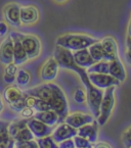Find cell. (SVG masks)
Listing matches in <instances>:
<instances>
[{
  "label": "cell",
  "mask_w": 131,
  "mask_h": 148,
  "mask_svg": "<svg viewBox=\"0 0 131 148\" xmlns=\"http://www.w3.org/2000/svg\"><path fill=\"white\" fill-rule=\"evenodd\" d=\"M79 77H80L83 85L85 86L86 101H87L88 107H89L90 111L92 112L93 118L97 119L98 116H99V106H101V99H103V91L90 83L86 70L82 74L79 75Z\"/></svg>",
  "instance_id": "obj_1"
},
{
  "label": "cell",
  "mask_w": 131,
  "mask_h": 148,
  "mask_svg": "<svg viewBox=\"0 0 131 148\" xmlns=\"http://www.w3.org/2000/svg\"><path fill=\"white\" fill-rule=\"evenodd\" d=\"M98 41V39L90 37L88 35H82V34H63L59 36L57 39L55 45L61 47L67 48L71 51H77L84 48H88L94 42Z\"/></svg>",
  "instance_id": "obj_2"
},
{
  "label": "cell",
  "mask_w": 131,
  "mask_h": 148,
  "mask_svg": "<svg viewBox=\"0 0 131 148\" xmlns=\"http://www.w3.org/2000/svg\"><path fill=\"white\" fill-rule=\"evenodd\" d=\"M50 86L52 89V96L48 103L50 105L51 110H53L59 116V123H63L69 113L68 101L63 90L59 86L52 83H50Z\"/></svg>",
  "instance_id": "obj_3"
},
{
  "label": "cell",
  "mask_w": 131,
  "mask_h": 148,
  "mask_svg": "<svg viewBox=\"0 0 131 148\" xmlns=\"http://www.w3.org/2000/svg\"><path fill=\"white\" fill-rule=\"evenodd\" d=\"M53 58L57 62L59 66L68 70L74 71L78 75L82 74L85 71V69H82L75 63L74 57H73V52L67 48L61 47L59 45H55L54 51H53Z\"/></svg>",
  "instance_id": "obj_4"
},
{
  "label": "cell",
  "mask_w": 131,
  "mask_h": 148,
  "mask_svg": "<svg viewBox=\"0 0 131 148\" xmlns=\"http://www.w3.org/2000/svg\"><path fill=\"white\" fill-rule=\"evenodd\" d=\"M115 86H112L105 89L103 92V99H101V106H99V116L97 118V123L99 126H103L109 121L111 113L113 111L115 104Z\"/></svg>",
  "instance_id": "obj_5"
},
{
  "label": "cell",
  "mask_w": 131,
  "mask_h": 148,
  "mask_svg": "<svg viewBox=\"0 0 131 148\" xmlns=\"http://www.w3.org/2000/svg\"><path fill=\"white\" fill-rule=\"evenodd\" d=\"M22 45L27 53L28 59H33L37 57L41 52V42L36 36L31 34H22L18 33Z\"/></svg>",
  "instance_id": "obj_6"
},
{
  "label": "cell",
  "mask_w": 131,
  "mask_h": 148,
  "mask_svg": "<svg viewBox=\"0 0 131 148\" xmlns=\"http://www.w3.org/2000/svg\"><path fill=\"white\" fill-rule=\"evenodd\" d=\"M90 83L99 89H107L112 86H119L120 82L109 74H87Z\"/></svg>",
  "instance_id": "obj_7"
},
{
  "label": "cell",
  "mask_w": 131,
  "mask_h": 148,
  "mask_svg": "<svg viewBox=\"0 0 131 148\" xmlns=\"http://www.w3.org/2000/svg\"><path fill=\"white\" fill-rule=\"evenodd\" d=\"M27 127L30 129V131L32 132V134L34 135V137L42 138L49 136L53 132V128L48 125H45L44 123L40 122V121L36 120L34 118H31L29 120H27Z\"/></svg>",
  "instance_id": "obj_8"
},
{
  "label": "cell",
  "mask_w": 131,
  "mask_h": 148,
  "mask_svg": "<svg viewBox=\"0 0 131 148\" xmlns=\"http://www.w3.org/2000/svg\"><path fill=\"white\" fill-rule=\"evenodd\" d=\"M9 35H10L11 39H12V43H13V60H12V62L17 65H21L28 60L27 53H26V51H25L24 47H23L20 38H19L18 33L11 32Z\"/></svg>",
  "instance_id": "obj_9"
},
{
  "label": "cell",
  "mask_w": 131,
  "mask_h": 148,
  "mask_svg": "<svg viewBox=\"0 0 131 148\" xmlns=\"http://www.w3.org/2000/svg\"><path fill=\"white\" fill-rule=\"evenodd\" d=\"M20 5L17 3H9L3 8V15L4 18L9 25L15 28H20L22 23H21L20 16Z\"/></svg>",
  "instance_id": "obj_10"
},
{
  "label": "cell",
  "mask_w": 131,
  "mask_h": 148,
  "mask_svg": "<svg viewBox=\"0 0 131 148\" xmlns=\"http://www.w3.org/2000/svg\"><path fill=\"white\" fill-rule=\"evenodd\" d=\"M101 44L103 51V60L111 61L118 56V45L113 37H105L101 40Z\"/></svg>",
  "instance_id": "obj_11"
},
{
  "label": "cell",
  "mask_w": 131,
  "mask_h": 148,
  "mask_svg": "<svg viewBox=\"0 0 131 148\" xmlns=\"http://www.w3.org/2000/svg\"><path fill=\"white\" fill-rule=\"evenodd\" d=\"M57 71H59V64L53 57H50L42 65L40 71V78L42 81H46V82L52 81L57 78Z\"/></svg>",
  "instance_id": "obj_12"
},
{
  "label": "cell",
  "mask_w": 131,
  "mask_h": 148,
  "mask_svg": "<svg viewBox=\"0 0 131 148\" xmlns=\"http://www.w3.org/2000/svg\"><path fill=\"white\" fill-rule=\"evenodd\" d=\"M52 139L54 140L57 143L63 141V140L70 139L73 138L74 136L77 135V129L71 127L70 125L66 124V123H61L52 133Z\"/></svg>",
  "instance_id": "obj_13"
},
{
  "label": "cell",
  "mask_w": 131,
  "mask_h": 148,
  "mask_svg": "<svg viewBox=\"0 0 131 148\" xmlns=\"http://www.w3.org/2000/svg\"><path fill=\"white\" fill-rule=\"evenodd\" d=\"M93 121H94L93 116H90V114H86V113H82V112H74L66 116L63 122L66 124L70 125L73 128L79 129L80 127L84 126V125L90 124Z\"/></svg>",
  "instance_id": "obj_14"
},
{
  "label": "cell",
  "mask_w": 131,
  "mask_h": 148,
  "mask_svg": "<svg viewBox=\"0 0 131 148\" xmlns=\"http://www.w3.org/2000/svg\"><path fill=\"white\" fill-rule=\"evenodd\" d=\"M13 60V43L10 35L4 39L0 45V62L2 64H8Z\"/></svg>",
  "instance_id": "obj_15"
},
{
  "label": "cell",
  "mask_w": 131,
  "mask_h": 148,
  "mask_svg": "<svg viewBox=\"0 0 131 148\" xmlns=\"http://www.w3.org/2000/svg\"><path fill=\"white\" fill-rule=\"evenodd\" d=\"M97 131H98V123L97 121H93L90 124H86L80 127L77 130V135L87 139L90 143H95L97 140Z\"/></svg>",
  "instance_id": "obj_16"
},
{
  "label": "cell",
  "mask_w": 131,
  "mask_h": 148,
  "mask_svg": "<svg viewBox=\"0 0 131 148\" xmlns=\"http://www.w3.org/2000/svg\"><path fill=\"white\" fill-rule=\"evenodd\" d=\"M21 23L24 25L35 24L39 18V11L36 6L33 5H26L22 6L20 9Z\"/></svg>",
  "instance_id": "obj_17"
},
{
  "label": "cell",
  "mask_w": 131,
  "mask_h": 148,
  "mask_svg": "<svg viewBox=\"0 0 131 148\" xmlns=\"http://www.w3.org/2000/svg\"><path fill=\"white\" fill-rule=\"evenodd\" d=\"M25 93L34 96V97L38 98V99H41V100L49 102V100L51 99V96H52V89H51L50 83H49V84H44V85H39L37 87L29 89Z\"/></svg>",
  "instance_id": "obj_18"
},
{
  "label": "cell",
  "mask_w": 131,
  "mask_h": 148,
  "mask_svg": "<svg viewBox=\"0 0 131 148\" xmlns=\"http://www.w3.org/2000/svg\"><path fill=\"white\" fill-rule=\"evenodd\" d=\"M73 57H74L75 63H76L78 66H80V68H82V69H85V70L95 62V61L92 59L91 55H90L87 48L74 51V52H73Z\"/></svg>",
  "instance_id": "obj_19"
},
{
  "label": "cell",
  "mask_w": 131,
  "mask_h": 148,
  "mask_svg": "<svg viewBox=\"0 0 131 148\" xmlns=\"http://www.w3.org/2000/svg\"><path fill=\"white\" fill-rule=\"evenodd\" d=\"M109 75L117 79L120 83L126 80V72H125L124 65L119 59V56H117L113 60L109 61Z\"/></svg>",
  "instance_id": "obj_20"
},
{
  "label": "cell",
  "mask_w": 131,
  "mask_h": 148,
  "mask_svg": "<svg viewBox=\"0 0 131 148\" xmlns=\"http://www.w3.org/2000/svg\"><path fill=\"white\" fill-rule=\"evenodd\" d=\"M8 122L0 121V148H15V141L9 136Z\"/></svg>",
  "instance_id": "obj_21"
},
{
  "label": "cell",
  "mask_w": 131,
  "mask_h": 148,
  "mask_svg": "<svg viewBox=\"0 0 131 148\" xmlns=\"http://www.w3.org/2000/svg\"><path fill=\"white\" fill-rule=\"evenodd\" d=\"M33 118L50 127H53L57 123H59V116L51 109L46 111H37L34 113Z\"/></svg>",
  "instance_id": "obj_22"
},
{
  "label": "cell",
  "mask_w": 131,
  "mask_h": 148,
  "mask_svg": "<svg viewBox=\"0 0 131 148\" xmlns=\"http://www.w3.org/2000/svg\"><path fill=\"white\" fill-rule=\"evenodd\" d=\"M3 97H4V100L6 101V103L9 105L24 97V92H22V90L18 86H14L11 84L8 87L5 88Z\"/></svg>",
  "instance_id": "obj_23"
},
{
  "label": "cell",
  "mask_w": 131,
  "mask_h": 148,
  "mask_svg": "<svg viewBox=\"0 0 131 148\" xmlns=\"http://www.w3.org/2000/svg\"><path fill=\"white\" fill-rule=\"evenodd\" d=\"M18 72V65L14 64L13 62H10L6 64L4 69V74H3V81L4 83L11 85L15 82V76Z\"/></svg>",
  "instance_id": "obj_24"
},
{
  "label": "cell",
  "mask_w": 131,
  "mask_h": 148,
  "mask_svg": "<svg viewBox=\"0 0 131 148\" xmlns=\"http://www.w3.org/2000/svg\"><path fill=\"white\" fill-rule=\"evenodd\" d=\"M86 73L87 74H109V61H96L92 65H90L89 68L86 69Z\"/></svg>",
  "instance_id": "obj_25"
},
{
  "label": "cell",
  "mask_w": 131,
  "mask_h": 148,
  "mask_svg": "<svg viewBox=\"0 0 131 148\" xmlns=\"http://www.w3.org/2000/svg\"><path fill=\"white\" fill-rule=\"evenodd\" d=\"M87 49H88V51H89L90 55H91L92 59H93L95 62L96 61L103 60V47H101V40L94 42V43L91 44Z\"/></svg>",
  "instance_id": "obj_26"
},
{
  "label": "cell",
  "mask_w": 131,
  "mask_h": 148,
  "mask_svg": "<svg viewBox=\"0 0 131 148\" xmlns=\"http://www.w3.org/2000/svg\"><path fill=\"white\" fill-rule=\"evenodd\" d=\"M25 127H27L26 119H25V120H19V121H14V122H12V123H9V125H8L9 136L14 139V138L17 137V135L20 133Z\"/></svg>",
  "instance_id": "obj_27"
},
{
  "label": "cell",
  "mask_w": 131,
  "mask_h": 148,
  "mask_svg": "<svg viewBox=\"0 0 131 148\" xmlns=\"http://www.w3.org/2000/svg\"><path fill=\"white\" fill-rule=\"evenodd\" d=\"M31 80V75L28 71L24 70V69H20L17 72V76H15V82L20 87H26Z\"/></svg>",
  "instance_id": "obj_28"
},
{
  "label": "cell",
  "mask_w": 131,
  "mask_h": 148,
  "mask_svg": "<svg viewBox=\"0 0 131 148\" xmlns=\"http://www.w3.org/2000/svg\"><path fill=\"white\" fill-rule=\"evenodd\" d=\"M36 142H37L39 148H59L57 143L52 139L50 135L46 136V137L38 138Z\"/></svg>",
  "instance_id": "obj_29"
},
{
  "label": "cell",
  "mask_w": 131,
  "mask_h": 148,
  "mask_svg": "<svg viewBox=\"0 0 131 148\" xmlns=\"http://www.w3.org/2000/svg\"><path fill=\"white\" fill-rule=\"evenodd\" d=\"M34 139V135L32 134V132L30 131V129L28 127H25L20 133L17 135V137L14 138L15 142H25L29 141V140Z\"/></svg>",
  "instance_id": "obj_30"
},
{
  "label": "cell",
  "mask_w": 131,
  "mask_h": 148,
  "mask_svg": "<svg viewBox=\"0 0 131 148\" xmlns=\"http://www.w3.org/2000/svg\"><path fill=\"white\" fill-rule=\"evenodd\" d=\"M74 144H75V148H89L91 147V143L88 141L87 139L83 137H80V136L76 135L74 136Z\"/></svg>",
  "instance_id": "obj_31"
},
{
  "label": "cell",
  "mask_w": 131,
  "mask_h": 148,
  "mask_svg": "<svg viewBox=\"0 0 131 148\" xmlns=\"http://www.w3.org/2000/svg\"><path fill=\"white\" fill-rule=\"evenodd\" d=\"M33 109L37 112V111H46V110H49L50 109V105L47 101H44L41 100V99H38L36 98V102L34 104V107Z\"/></svg>",
  "instance_id": "obj_32"
},
{
  "label": "cell",
  "mask_w": 131,
  "mask_h": 148,
  "mask_svg": "<svg viewBox=\"0 0 131 148\" xmlns=\"http://www.w3.org/2000/svg\"><path fill=\"white\" fill-rule=\"evenodd\" d=\"M74 100L77 103L81 104L86 101V91H84L82 88L78 87L74 92Z\"/></svg>",
  "instance_id": "obj_33"
},
{
  "label": "cell",
  "mask_w": 131,
  "mask_h": 148,
  "mask_svg": "<svg viewBox=\"0 0 131 148\" xmlns=\"http://www.w3.org/2000/svg\"><path fill=\"white\" fill-rule=\"evenodd\" d=\"M122 142L125 148H130L131 147V127L124 131V133L122 135Z\"/></svg>",
  "instance_id": "obj_34"
},
{
  "label": "cell",
  "mask_w": 131,
  "mask_h": 148,
  "mask_svg": "<svg viewBox=\"0 0 131 148\" xmlns=\"http://www.w3.org/2000/svg\"><path fill=\"white\" fill-rule=\"evenodd\" d=\"M15 147L19 148H39L38 144L36 141L33 140H29V141L25 142H15Z\"/></svg>",
  "instance_id": "obj_35"
},
{
  "label": "cell",
  "mask_w": 131,
  "mask_h": 148,
  "mask_svg": "<svg viewBox=\"0 0 131 148\" xmlns=\"http://www.w3.org/2000/svg\"><path fill=\"white\" fill-rule=\"evenodd\" d=\"M34 113H35L34 109L31 108V107H28V106H25L24 108L21 110V114H22L23 118L26 119V120H29V119L33 118Z\"/></svg>",
  "instance_id": "obj_36"
},
{
  "label": "cell",
  "mask_w": 131,
  "mask_h": 148,
  "mask_svg": "<svg viewBox=\"0 0 131 148\" xmlns=\"http://www.w3.org/2000/svg\"><path fill=\"white\" fill-rule=\"evenodd\" d=\"M126 60L129 64H131V38L127 36L126 39V52H125Z\"/></svg>",
  "instance_id": "obj_37"
},
{
  "label": "cell",
  "mask_w": 131,
  "mask_h": 148,
  "mask_svg": "<svg viewBox=\"0 0 131 148\" xmlns=\"http://www.w3.org/2000/svg\"><path fill=\"white\" fill-rule=\"evenodd\" d=\"M59 148H75V144L74 141L72 139H67V140H63V141L59 142Z\"/></svg>",
  "instance_id": "obj_38"
},
{
  "label": "cell",
  "mask_w": 131,
  "mask_h": 148,
  "mask_svg": "<svg viewBox=\"0 0 131 148\" xmlns=\"http://www.w3.org/2000/svg\"><path fill=\"white\" fill-rule=\"evenodd\" d=\"M8 32V27L4 22H0V36H4Z\"/></svg>",
  "instance_id": "obj_39"
},
{
  "label": "cell",
  "mask_w": 131,
  "mask_h": 148,
  "mask_svg": "<svg viewBox=\"0 0 131 148\" xmlns=\"http://www.w3.org/2000/svg\"><path fill=\"white\" fill-rule=\"evenodd\" d=\"M93 148H111V147H110L109 144L101 142V143H96L95 145L93 146Z\"/></svg>",
  "instance_id": "obj_40"
},
{
  "label": "cell",
  "mask_w": 131,
  "mask_h": 148,
  "mask_svg": "<svg viewBox=\"0 0 131 148\" xmlns=\"http://www.w3.org/2000/svg\"><path fill=\"white\" fill-rule=\"evenodd\" d=\"M2 109H3V102H2V97L0 95V112L2 111Z\"/></svg>",
  "instance_id": "obj_41"
},
{
  "label": "cell",
  "mask_w": 131,
  "mask_h": 148,
  "mask_svg": "<svg viewBox=\"0 0 131 148\" xmlns=\"http://www.w3.org/2000/svg\"><path fill=\"white\" fill-rule=\"evenodd\" d=\"M127 36H129V37L131 38V21H130V23H129V26H128V35Z\"/></svg>",
  "instance_id": "obj_42"
},
{
  "label": "cell",
  "mask_w": 131,
  "mask_h": 148,
  "mask_svg": "<svg viewBox=\"0 0 131 148\" xmlns=\"http://www.w3.org/2000/svg\"><path fill=\"white\" fill-rule=\"evenodd\" d=\"M55 1H57V2H65L67 0H55Z\"/></svg>",
  "instance_id": "obj_43"
},
{
  "label": "cell",
  "mask_w": 131,
  "mask_h": 148,
  "mask_svg": "<svg viewBox=\"0 0 131 148\" xmlns=\"http://www.w3.org/2000/svg\"><path fill=\"white\" fill-rule=\"evenodd\" d=\"M89 148H92V146H91V147H89Z\"/></svg>",
  "instance_id": "obj_44"
},
{
  "label": "cell",
  "mask_w": 131,
  "mask_h": 148,
  "mask_svg": "<svg viewBox=\"0 0 131 148\" xmlns=\"http://www.w3.org/2000/svg\"><path fill=\"white\" fill-rule=\"evenodd\" d=\"M15 148H19V147H15Z\"/></svg>",
  "instance_id": "obj_45"
},
{
  "label": "cell",
  "mask_w": 131,
  "mask_h": 148,
  "mask_svg": "<svg viewBox=\"0 0 131 148\" xmlns=\"http://www.w3.org/2000/svg\"><path fill=\"white\" fill-rule=\"evenodd\" d=\"M130 148H131V147H130Z\"/></svg>",
  "instance_id": "obj_46"
}]
</instances>
